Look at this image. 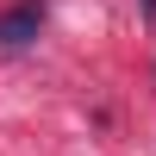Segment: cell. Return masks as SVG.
Returning <instances> with one entry per match:
<instances>
[{
  "mask_svg": "<svg viewBox=\"0 0 156 156\" xmlns=\"http://www.w3.org/2000/svg\"><path fill=\"white\" fill-rule=\"evenodd\" d=\"M144 12H150V19H156V0H144Z\"/></svg>",
  "mask_w": 156,
  "mask_h": 156,
  "instance_id": "cell-2",
  "label": "cell"
},
{
  "mask_svg": "<svg viewBox=\"0 0 156 156\" xmlns=\"http://www.w3.org/2000/svg\"><path fill=\"white\" fill-rule=\"evenodd\" d=\"M37 25H44V0H25V6L0 12V50H25L37 37Z\"/></svg>",
  "mask_w": 156,
  "mask_h": 156,
  "instance_id": "cell-1",
  "label": "cell"
}]
</instances>
